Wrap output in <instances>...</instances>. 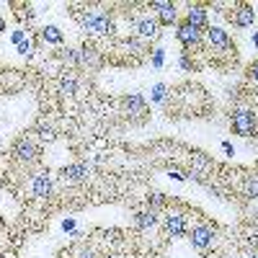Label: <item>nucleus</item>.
<instances>
[{
	"label": "nucleus",
	"mask_w": 258,
	"mask_h": 258,
	"mask_svg": "<svg viewBox=\"0 0 258 258\" xmlns=\"http://www.w3.org/2000/svg\"><path fill=\"white\" fill-rule=\"evenodd\" d=\"M73 8V18L80 24L83 34L93 39H114L116 36V18L111 11H103L98 6H70Z\"/></svg>",
	"instance_id": "1"
},
{
	"label": "nucleus",
	"mask_w": 258,
	"mask_h": 258,
	"mask_svg": "<svg viewBox=\"0 0 258 258\" xmlns=\"http://www.w3.org/2000/svg\"><path fill=\"white\" fill-rule=\"evenodd\" d=\"M204 44H207V59L214 64H230L238 59V47H235L232 36L220 26H209L204 31Z\"/></svg>",
	"instance_id": "2"
},
{
	"label": "nucleus",
	"mask_w": 258,
	"mask_h": 258,
	"mask_svg": "<svg viewBox=\"0 0 258 258\" xmlns=\"http://www.w3.org/2000/svg\"><path fill=\"white\" fill-rule=\"evenodd\" d=\"M8 158L16 165H21L24 170H31L41 160V142L34 137V132H24L21 137H16V142L11 145Z\"/></svg>",
	"instance_id": "3"
},
{
	"label": "nucleus",
	"mask_w": 258,
	"mask_h": 258,
	"mask_svg": "<svg viewBox=\"0 0 258 258\" xmlns=\"http://www.w3.org/2000/svg\"><path fill=\"white\" fill-rule=\"evenodd\" d=\"M230 129L245 140L258 137V111L243 101H235V106L230 109Z\"/></svg>",
	"instance_id": "4"
},
{
	"label": "nucleus",
	"mask_w": 258,
	"mask_h": 258,
	"mask_svg": "<svg viewBox=\"0 0 258 258\" xmlns=\"http://www.w3.org/2000/svg\"><path fill=\"white\" fill-rule=\"evenodd\" d=\"M93 178V163L91 160H75L70 165H64L59 170V183H64L68 188H75V186H83Z\"/></svg>",
	"instance_id": "5"
},
{
	"label": "nucleus",
	"mask_w": 258,
	"mask_h": 258,
	"mask_svg": "<svg viewBox=\"0 0 258 258\" xmlns=\"http://www.w3.org/2000/svg\"><path fill=\"white\" fill-rule=\"evenodd\" d=\"M160 222L168 238H181L188 232V214L183 207H165V212L160 214Z\"/></svg>",
	"instance_id": "6"
},
{
	"label": "nucleus",
	"mask_w": 258,
	"mask_h": 258,
	"mask_svg": "<svg viewBox=\"0 0 258 258\" xmlns=\"http://www.w3.org/2000/svg\"><path fill=\"white\" fill-rule=\"evenodd\" d=\"M26 191L34 202H47L52 199V191H54V176L49 170H36V173L29 176L26 181Z\"/></svg>",
	"instance_id": "7"
},
{
	"label": "nucleus",
	"mask_w": 258,
	"mask_h": 258,
	"mask_svg": "<svg viewBox=\"0 0 258 258\" xmlns=\"http://www.w3.org/2000/svg\"><path fill=\"white\" fill-rule=\"evenodd\" d=\"M119 106H121V114L132 121V124L147 121V101H145L140 93H124V96L119 98Z\"/></svg>",
	"instance_id": "8"
},
{
	"label": "nucleus",
	"mask_w": 258,
	"mask_h": 258,
	"mask_svg": "<svg viewBox=\"0 0 258 258\" xmlns=\"http://www.w3.org/2000/svg\"><path fill=\"white\" fill-rule=\"evenodd\" d=\"M217 225H212V222H199V225H194L188 227V238H191V245L197 248V250H209L214 243H217Z\"/></svg>",
	"instance_id": "9"
},
{
	"label": "nucleus",
	"mask_w": 258,
	"mask_h": 258,
	"mask_svg": "<svg viewBox=\"0 0 258 258\" xmlns=\"http://www.w3.org/2000/svg\"><path fill=\"white\" fill-rule=\"evenodd\" d=\"M54 93L59 98H75L80 93V75H78V70H68V68H64L54 78Z\"/></svg>",
	"instance_id": "10"
},
{
	"label": "nucleus",
	"mask_w": 258,
	"mask_h": 258,
	"mask_svg": "<svg viewBox=\"0 0 258 258\" xmlns=\"http://www.w3.org/2000/svg\"><path fill=\"white\" fill-rule=\"evenodd\" d=\"M225 18L235 29H248V26H253V21H255V11L248 3H235L232 0V8L225 13Z\"/></svg>",
	"instance_id": "11"
},
{
	"label": "nucleus",
	"mask_w": 258,
	"mask_h": 258,
	"mask_svg": "<svg viewBox=\"0 0 258 258\" xmlns=\"http://www.w3.org/2000/svg\"><path fill=\"white\" fill-rule=\"evenodd\" d=\"M135 36L137 39H142V41H147V44H153V41H158L160 39V24H158V18H153V16H142V18H137L135 21Z\"/></svg>",
	"instance_id": "12"
},
{
	"label": "nucleus",
	"mask_w": 258,
	"mask_h": 258,
	"mask_svg": "<svg viewBox=\"0 0 258 258\" xmlns=\"http://www.w3.org/2000/svg\"><path fill=\"white\" fill-rule=\"evenodd\" d=\"M150 11H158V24L160 26H173L178 24V6L170 3V0H153L147 3Z\"/></svg>",
	"instance_id": "13"
},
{
	"label": "nucleus",
	"mask_w": 258,
	"mask_h": 258,
	"mask_svg": "<svg viewBox=\"0 0 258 258\" xmlns=\"http://www.w3.org/2000/svg\"><path fill=\"white\" fill-rule=\"evenodd\" d=\"M34 137L41 142V145H49V142H54L57 140V135H59V129L54 126V121H52V116H47V114H41L36 121H34Z\"/></svg>",
	"instance_id": "14"
},
{
	"label": "nucleus",
	"mask_w": 258,
	"mask_h": 258,
	"mask_svg": "<svg viewBox=\"0 0 258 258\" xmlns=\"http://www.w3.org/2000/svg\"><path fill=\"white\" fill-rule=\"evenodd\" d=\"M186 24H191L194 29H199V31H207L209 29L207 3H188L186 6Z\"/></svg>",
	"instance_id": "15"
},
{
	"label": "nucleus",
	"mask_w": 258,
	"mask_h": 258,
	"mask_svg": "<svg viewBox=\"0 0 258 258\" xmlns=\"http://www.w3.org/2000/svg\"><path fill=\"white\" fill-rule=\"evenodd\" d=\"M0 85L6 93H16L26 85V73L24 70H0Z\"/></svg>",
	"instance_id": "16"
},
{
	"label": "nucleus",
	"mask_w": 258,
	"mask_h": 258,
	"mask_svg": "<svg viewBox=\"0 0 258 258\" xmlns=\"http://www.w3.org/2000/svg\"><path fill=\"white\" fill-rule=\"evenodd\" d=\"M160 225V212H155V209H137L135 212V230L137 232H147V230H153V227H158Z\"/></svg>",
	"instance_id": "17"
},
{
	"label": "nucleus",
	"mask_w": 258,
	"mask_h": 258,
	"mask_svg": "<svg viewBox=\"0 0 258 258\" xmlns=\"http://www.w3.org/2000/svg\"><path fill=\"white\" fill-rule=\"evenodd\" d=\"M245 176H240V186L238 194L245 199H258V173L255 170H243Z\"/></svg>",
	"instance_id": "18"
},
{
	"label": "nucleus",
	"mask_w": 258,
	"mask_h": 258,
	"mask_svg": "<svg viewBox=\"0 0 258 258\" xmlns=\"http://www.w3.org/2000/svg\"><path fill=\"white\" fill-rule=\"evenodd\" d=\"M59 258H101V253H98V248L91 245V243H80V245H75V248H70V250H62Z\"/></svg>",
	"instance_id": "19"
},
{
	"label": "nucleus",
	"mask_w": 258,
	"mask_h": 258,
	"mask_svg": "<svg viewBox=\"0 0 258 258\" xmlns=\"http://www.w3.org/2000/svg\"><path fill=\"white\" fill-rule=\"evenodd\" d=\"M36 39H39V44H62L64 41V34L57 29V26H44L39 34H36Z\"/></svg>",
	"instance_id": "20"
},
{
	"label": "nucleus",
	"mask_w": 258,
	"mask_h": 258,
	"mask_svg": "<svg viewBox=\"0 0 258 258\" xmlns=\"http://www.w3.org/2000/svg\"><path fill=\"white\" fill-rule=\"evenodd\" d=\"M168 85L165 83H158L155 85V88H153V93H150V101H153V103H165L168 101Z\"/></svg>",
	"instance_id": "21"
},
{
	"label": "nucleus",
	"mask_w": 258,
	"mask_h": 258,
	"mask_svg": "<svg viewBox=\"0 0 258 258\" xmlns=\"http://www.w3.org/2000/svg\"><path fill=\"white\" fill-rule=\"evenodd\" d=\"M245 83L248 88H258V59H253L245 68Z\"/></svg>",
	"instance_id": "22"
},
{
	"label": "nucleus",
	"mask_w": 258,
	"mask_h": 258,
	"mask_svg": "<svg viewBox=\"0 0 258 258\" xmlns=\"http://www.w3.org/2000/svg\"><path fill=\"white\" fill-rule=\"evenodd\" d=\"M150 62H153V68H163V64H165V49L163 47H155L153 52H150Z\"/></svg>",
	"instance_id": "23"
},
{
	"label": "nucleus",
	"mask_w": 258,
	"mask_h": 258,
	"mask_svg": "<svg viewBox=\"0 0 258 258\" xmlns=\"http://www.w3.org/2000/svg\"><path fill=\"white\" fill-rule=\"evenodd\" d=\"M197 68H199V64H197V62H194V59H191V57L183 52V54H181V70H186V73H194Z\"/></svg>",
	"instance_id": "24"
},
{
	"label": "nucleus",
	"mask_w": 258,
	"mask_h": 258,
	"mask_svg": "<svg viewBox=\"0 0 258 258\" xmlns=\"http://www.w3.org/2000/svg\"><path fill=\"white\" fill-rule=\"evenodd\" d=\"M26 39H29V36H26V29H21V26H18V29H16L13 34H11V41H13L16 47L21 44V41H26Z\"/></svg>",
	"instance_id": "25"
},
{
	"label": "nucleus",
	"mask_w": 258,
	"mask_h": 258,
	"mask_svg": "<svg viewBox=\"0 0 258 258\" xmlns=\"http://www.w3.org/2000/svg\"><path fill=\"white\" fill-rule=\"evenodd\" d=\"M243 258H258V248H255V245L243 248Z\"/></svg>",
	"instance_id": "26"
},
{
	"label": "nucleus",
	"mask_w": 258,
	"mask_h": 258,
	"mask_svg": "<svg viewBox=\"0 0 258 258\" xmlns=\"http://www.w3.org/2000/svg\"><path fill=\"white\" fill-rule=\"evenodd\" d=\"M222 150H225L227 155H235V147H232V142H227V140L222 142Z\"/></svg>",
	"instance_id": "27"
},
{
	"label": "nucleus",
	"mask_w": 258,
	"mask_h": 258,
	"mask_svg": "<svg viewBox=\"0 0 258 258\" xmlns=\"http://www.w3.org/2000/svg\"><path fill=\"white\" fill-rule=\"evenodd\" d=\"M0 31H6V18L0 16Z\"/></svg>",
	"instance_id": "28"
},
{
	"label": "nucleus",
	"mask_w": 258,
	"mask_h": 258,
	"mask_svg": "<svg viewBox=\"0 0 258 258\" xmlns=\"http://www.w3.org/2000/svg\"><path fill=\"white\" fill-rule=\"evenodd\" d=\"M253 44H255V47H258V31H255V34H253Z\"/></svg>",
	"instance_id": "29"
}]
</instances>
